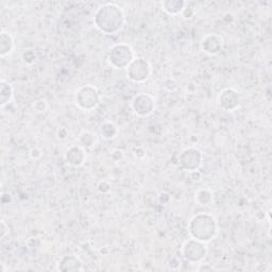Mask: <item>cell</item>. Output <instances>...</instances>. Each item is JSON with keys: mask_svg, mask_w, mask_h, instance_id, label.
Returning <instances> with one entry per match:
<instances>
[{"mask_svg": "<svg viewBox=\"0 0 272 272\" xmlns=\"http://www.w3.org/2000/svg\"><path fill=\"white\" fill-rule=\"evenodd\" d=\"M124 23L123 11L115 3H106L99 6L94 15V24L97 29L110 36L119 32Z\"/></svg>", "mask_w": 272, "mask_h": 272, "instance_id": "1", "label": "cell"}, {"mask_svg": "<svg viewBox=\"0 0 272 272\" xmlns=\"http://www.w3.org/2000/svg\"><path fill=\"white\" fill-rule=\"evenodd\" d=\"M188 232L192 238L203 242H210L218 233V223L211 214L200 213L194 215L188 223Z\"/></svg>", "mask_w": 272, "mask_h": 272, "instance_id": "2", "label": "cell"}, {"mask_svg": "<svg viewBox=\"0 0 272 272\" xmlns=\"http://www.w3.org/2000/svg\"><path fill=\"white\" fill-rule=\"evenodd\" d=\"M134 59L135 54L133 49L124 43L112 46L108 53L109 64L115 69L128 68Z\"/></svg>", "mask_w": 272, "mask_h": 272, "instance_id": "3", "label": "cell"}, {"mask_svg": "<svg viewBox=\"0 0 272 272\" xmlns=\"http://www.w3.org/2000/svg\"><path fill=\"white\" fill-rule=\"evenodd\" d=\"M76 104L81 110L92 111L98 107L100 102V95L98 89L92 84H86L81 86L76 92L75 96Z\"/></svg>", "mask_w": 272, "mask_h": 272, "instance_id": "4", "label": "cell"}, {"mask_svg": "<svg viewBox=\"0 0 272 272\" xmlns=\"http://www.w3.org/2000/svg\"><path fill=\"white\" fill-rule=\"evenodd\" d=\"M206 242L191 238L186 240L182 246L183 259L190 264H200L207 255Z\"/></svg>", "mask_w": 272, "mask_h": 272, "instance_id": "5", "label": "cell"}, {"mask_svg": "<svg viewBox=\"0 0 272 272\" xmlns=\"http://www.w3.org/2000/svg\"><path fill=\"white\" fill-rule=\"evenodd\" d=\"M152 74L150 63L144 58H135L127 68L128 78L134 83H143Z\"/></svg>", "mask_w": 272, "mask_h": 272, "instance_id": "6", "label": "cell"}, {"mask_svg": "<svg viewBox=\"0 0 272 272\" xmlns=\"http://www.w3.org/2000/svg\"><path fill=\"white\" fill-rule=\"evenodd\" d=\"M203 162V155L202 152L194 147H190L182 151L179 155V164L183 169L194 172L197 171Z\"/></svg>", "mask_w": 272, "mask_h": 272, "instance_id": "7", "label": "cell"}, {"mask_svg": "<svg viewBox=\"0 0 272 272\" xmlns=\"http://www.w3.org/2000/svg\"><path fill=\"white\" fill-rule=\"evenodd\" d=\"M155 99L149 94H138L131 102V108L139 117H147L155 111Z\"/></svg>", "mask_w": 272, "mask_h": 272, "instance_id": "8", "label": "cell"}, {"mask_svg": "<svg viewBox=\"0 0 272 272\" xmlns=\"http://www.w3.org/2000/svg\"><path fill=\"white\" fill-rule=\"evenodd\" d=\"M219 107L228 112H233L238 109L240 104V97L238 92L234 88H226L218 96Z\"/></svg>", "mask_w": 272, "mask_h": 272, "instance_id": "9", "label": "cell"}, {"mask_svg": "<svg viewBox=\"0 0 272 272\" xmlns=\"http://www.w3.org/2000/svg\"><path fill=\"white\" fill-rule=\"evenodd\" d=\"M222 38L217 36V34H207L202 39L200 43L201 50L210 55L218 54L222 49Z\"/></svg>", "mask_w": 272, "mask_h": 272, "instance_id": "10", "label": "cell"}, {"mask_svg": "<svg viewBox=\"0 0 272 272\" xmlns=\"http://www.w3.org/2000/svg\"><path fill=\"white\" fill-rule=\"evenodd\" d=\"M86 159L85 149L80 147L79 145L73 146L65 152V161L68 165L73 167H80L84 164Z\"/></svg>", "mask_w": 272, "mask_h": 272, "instance_id": "11", "label": "cell"}, {"mask_svg": "<svg viewBox=\"0 0 272 272\" xmlns=\"http://www.w3.org/2000/svg\"><path fill=\"white\" fill-rule=\"evenodd\" d=\"M58 270L63 272L68 271H82L83 263L76 255H66L62 257L58 263Z\"/></svg>", "mask_w": 272, "mask_h": 272, "instance_id": "12", "label": "cell"}, {"mask_svg": "<svg viewBox=\"0 0 272 272\" xmlns=\"http://www.w3.org/2000/svg\"><path fill=\"white\" fill-rule=\"evenodd\" d=\"M14 50V39L9 32L4 30L0 34V55L2 58L10 55Z\"/></svg>", "mask_w": 272, "mask_h": 272, "instance_id": "13", "label": "cell"}, {"mask_svg": "<svg viewBox=\"0 0 272 272\" xmlns=\"http://www.w3.org/2000/svg\"><path fill=\"white\" fill-rule=\"evenodd\" d=\"M14 89L8 81H0V107L4 108L13 100Z\"/></svg>", "mask_w": 272, "mask_h": 272, "instance_id": "14", "label": "cell"}, {"mask_svg": "<svg viewBox=\"0 0 272 272\" xmlns=\"http://www.w3.org/2000/svg\"><path fill=\"white\" fill-rule=\"evenodd\" d=\"M187 1H181V0H167L163 1L161 4L163 6V10L169 14V15L176 16L179 14H182Z\"/></svg>", "mask_w": 272, "mask_h": 272, "instance_id": "15", "label": "cell"}, {"mask_svg": "<svg viewBox=\"0 0 272 272\" xmlns=\"http://www.w3.org/2000/svg\"><path fill=\"white\" fill-rule=\"evenodd\" d=\"M194 200L201 206H210L213 202V194L208 190H199L194 194Z\"/></svg>", "mask_w": 272, "mask_h": 272, "instance_id": "16", "label": "cell"}, {"mask_svg": "<svg viewBox=\"0 0 272 272\" xmlns=\"http://www.w3.org/2000/svg\"><path fill=\"white\" fill-rule=\"evenodd\" d=\"M100 133L104 139H113L118 134V129L115 123L107 121L101 124Z\"/></svg>", "mask_w": 272, "mask_h": 272, "instance_id": "17", "label": "cell"}, {"mask_svg": "<svg viewBox=\"0 0 272 272\" xmlns=\"http://www.w3.org/2000/svg\"><path fill=\"white\" fill-rule=\"evenodd\" d=\"M78 143H79L80 147H82L83 149H89L95 145L96 137L92 133V132L84 131L80 134V136L78 138Z\"/></svg>", "mask_w": 272, "mask_h": 272, "instance_id": "18", "label": "cell"}, {"mask_svg": "<svg viewBox=\"0 0 272 272\" xmlns=\"http://www.w3.org/2000/svg\"><path fill=\"white\" fill-rule=\"evenodd\" d=\"M194 3L193 2H186L185 8L182 12V15L185 19H191L194 15Z\"/></svg>", "mask_w": 272, "mask_h": 272, "instance_id": "19", "label": "cell"}, {"mask_svg": "<svg viewBox=\"0 0 272 272\" xmlns=\"http://www.w3.org/2000/svg\"><path fill=\"white\" fill-rule=\"evenodd\" d=\"M34 110L37 112H39V113H43L47 109H48V103L44 99H39L38 101L34 102Z\"/></svg>", "mask_w": 272, "mask_h": 272, "instance_id": "20", "label": "cell"}, {"mask_svg": "<svg viewBox=\"0 0 272 272\" xmlns=\"http://www.w3.org/2000/svg\"><path fill=\"white\" fill-rule=\"evenodd\" d=\"M23 59L25 61V63H28V64H31L34 61H36V53L32 50H27L24 54H23Z\"/></svg>", "mask_w": 272, "mask_h": 272, "instance_id": "21", "label": "cell"}, {"mask_svg": "<svg viewBox=\"0 0 272 272\" xmlns=\"http://www.w3.org/2000/svg\"><path fill=\"white\" fill-rule=\"evenodd\" d=\"M9 234V226L6 225L4 220L0 221V237L3 239L4 237Z\"/></svg>", "mask_w": 272, "mask_h": 272, "instance_id": "22", "label": "cell"}, {"mask_svg": "<svg viewBox=\"0 0 272 272\" xmlns=\"http://www.w3.org/2000/svg\"><path fill=\"white\" fill-rule=\"evenodd\" d=\"M98 191L102 194H107L111 191V185L107 181H101L98 184Z\"/></svg>", "mask_w": 272, "mask_h": 272, "instance_id": "23", "label": "cell"}, {"mask_svg": "<svg viewBox=\"0 0 272 272\" xmlns=\"http://www.w3.org/2000/svg\"><path fill=\"white\" fill-rule=\"evenodd\" d=\"M214 267L210 264H202L200 263V266L197 268V271H213Z\"/></svg>", "mask_w": 272, "mask_h": 272, "instance_id": "24", "label": "cell"}, {"mask_svg": "<svg viewBox=\"0 0 272 272\" xmlns=\"http://www.w3.org/2000/svg\"><path fill=\"white\" fill-rule=\"evenodd\" d=\"M30 155H31L32 158L37 159V158H39V157L41 156V153H40V151H39V149L34 148V149H32V150L30 151Z\"/></svg>", "mask_w": 272, "mask_h": 272, "instance_id": "25", "label": "cell"}]
</instances>
